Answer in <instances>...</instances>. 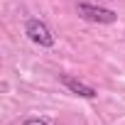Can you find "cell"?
I'll return each instance as SVG.
<instances>
[{
  "mask_svg": "<svg viewBox=\"0 0 125 125\" xmlns=\"http://www.w3.org/2000/svg\"><path fill=\"white\" fill-rule=\"evenodd\" d=\"M59 81L64 83L71 93H76V96H81V98H96V96H98V91H96V88H91L88 83H83V81H79V79H74V76L61 74V76H59Z\"/></svg>",
  "mask_w": 125,
  "mask_h": 125,
  "instance_id": "obj_3",
  "label": "cell"
},
{
  "mask_svg": "<svg viewBox=\"0 0 125 125\" xmlns=\"http://www.w3.org/2000/svg\"><path fill=\"white\" fill-rule=\"evenodd\" d=\"M76 12L79 17H83L86 22H96V25H113L118 20V15L108 8H98V5H91V3H79L76 5Z\"/></svg>",
  "mask_w": 125,
  "mask_h": 125,
  "instance_id": "obj_1",
  "label": "cell"
},
{
  "mask_svg": "<svg viewBox=\"0 0 125 125\" xmlns=\"http://www.w3.org/2000/svg\"><path fill=\"white\" fill-rule=\"evenodd\" d=\"M25 34H27L34 44H39V47H54V34H52V30H49L42 20H27Z\"/></svg>",
  "mask_w": 125,
  "mask_h": 125,
  "instance_id": "obj_2",
  "label": "cell"
},
{
  "mask_svg": "<svg viewBox=\"0 0 125 125\" xmlns=\"http://www.w3.org/2000/svg\"><path fill=\"white\" fill-rule=\"evenodd\" d=\"M22 125H49V123H47L44 118H27Z\"/></svg>",
  "mask_w": 125,
  "mask_h": 125,
  "instance_id": "obj_4",
  "label": "cell"
}]
</instances>
